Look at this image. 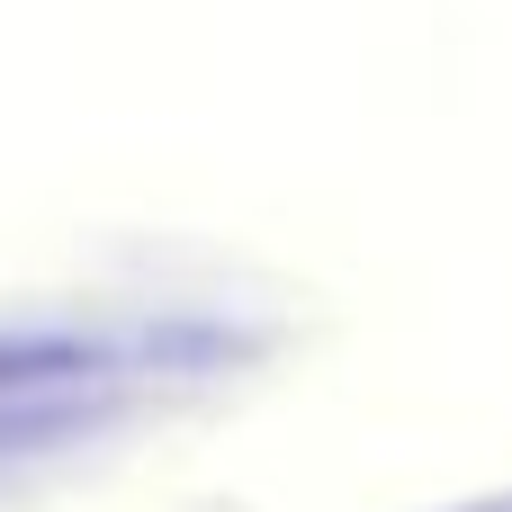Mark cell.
Here are the masks:
<instances>
[{"instance_id":"2","label":"cell","mask_w":512,"mask_h":512,"mask_svg":"<svg viewBox=\"0 0 512 512\" xmlns=\"http://www.w3.org/2000/svg\"><path fill=\"white\" fill-rule=\"evenodd\" d=\"M486 512H512V504H486Z\"/></svg>"},{"instance_id":"1","label":"cell","mask_w":512,"mask_h":512,"mask_svg":"<svg viewBox=\"0 0 512 512\" xmlns=\"http://www.w3.org/2000/svg\"><path fill=\"white\" fill-rule=\"evenodd\" d=\"M108 351L99 342H72V333H9L0 342V396H45V387H81L99 378Z\"/></svg>"}]
</instances>
